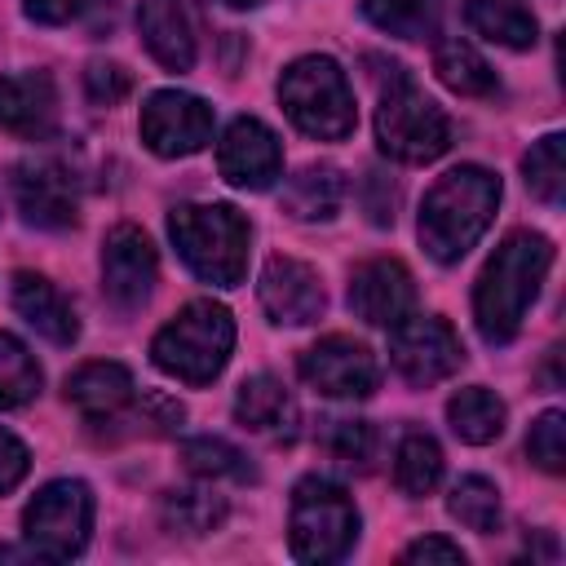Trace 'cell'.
I'll return each instance as SVG.
<instances>
[{"label":"cell","mask_w":566,"mask_h":566,"mask_svg":"<svg viewBox=\"0 0 566 566\" xmlns=\"http://www.w3.org/2000/svg\"><path fill=\"white\" fill-rule=\"evenodd\" d=\"M323 447H327V455L336 464L367 473L371 469V455H376V429L367 420H327Z\"/></svg>","instance_id":"33"},{"label":"cell","mask_w":566,"mask_h":566,"mask_svg":"<svg viewBox=\"0 0 566 566\" xmlns=\"http://www.w3.org/2000/svg\"><path fill=\"white\" fill-rule=\"evenodd\" d=\"M522 177L539 203H562V195H566V137L562 133L539 137L522 159Z\"/></svg>","instance_id":"31"},{"label":"cell","mask_w":566,"mask_h":566,"mask_svg":"<svg viewBox=\"0 0 566 566\" xmlns=\"http://www.w3.org/2000/svg\"><path fill=\"white\" fill-rule=\"evenodd\" d=\"M433 71H438V80H442L451 93H460V97H486V93H495V71H491V62H486L469 40H460V35L438 40V49H433Z\"/></svg>","instance_id":"24"},{"label":"cell","mask_w":566,"mask_h":566,"mask_svg":"<svg viewBox=\"0 0 566 566\" xmlns=\"http://www.w3.org/2000/svg\"><path fill=\"white\" fill-rule=\"evenodd\" d=\"M394 478L407 495H429L442 482V447L420 429L402 433L398 455H394Z\"/></svg>","instance_id":"29"},{"label":"cell","mask_w":566,"mask_h":566,"mask_svg":"<svg viewBox=\"0 0 566 566\" xmlns=\"http://www.w3.org/2000/svg\"><path fill=\"white\" fill-rule=\"evenodd\" d=\"M447 420H451V433L469 447H486L504 433V402L482 389V385H469L460 394H451L447 402Z\"/></svg>","instance_id":"25"},{"label":"cell","mask_w":566,"mask_h":566,"mask_svg":"<svg viewBox=\"0 0 566 566\" xmlns=\"http://www.w3.org/2000/svg\"><path fill=\"white\" fill-rule=\"evenodd\" d=\"M226 4H230V9H256L261 0H226Z\"/></svg>","instance_id":"40"},{"label":"cell","mask_w":566,"mask_h":566,"mask_svg":"<svg viewBox=\"0 0 566 566\" xmlns=\"http://www.w3.org/2000/svg\"><path fill=\"white\" fill-rule=\"evenodd\" d=\"M128 88H133V75L119 66V62H88V71H84V93H88V102H97V106H115V102H124L128 97Z\"/></svg>","instance_id":"35"},{"label":"cell","mask_w":566,"mask_h":566,"mask_svg":"<svg viewBox=\"0 0 566 566\" xmlns=\"http://www.w3.org/2000/svg\"><path fill=\"white\" fill-rule=\"evenodd\" d=\"M217 168L230 186L239 190H265L279 168H283V146L279 137L252 119V115H239L230 119V128L221 133V146H217Z\"/></svg>","instance_id":"13"},{"label":"cell","mask_w":566,"mask_h":566,"mask_svg":"<svg viewBox=\"0 0 566 566\" xmlns=\"http://www.w3.org/2000/svg\"><path fill=\"white\" fill-rule=\"evenodd\" d=\"M168 234L177 256L203 283L234 287L248 274V217L230 203H181L168 212Z\"/></svg>","instance_id":"3"},{"label":"cell","mask_w":566,"mask_h":566,"mask_svg":"<svg viewBox=\"0 0 566 566\" xmlns=\"http://www.w3.org/2000/svg\"><path fill=\"white\" fill-rule=\"evenodd\" d=\"M402 562H438V566H464V553H460V544L429 535V539H416V544H407V548H402Z\"/></svg>","instance_id":"38"},{"label":"cell","mask_w":566,"mask_h":566,"mask_svg":"<svg viewBox=\"0 0 566 566\" xmlns=\"http://www.w3.org/2000/svg\"><path fill=\"white\" fill-rule=\"evenodd\" d=\"M363 203H367L371 226H394V212H398V186H394L385 172H367V181H363Z\"/></svg>","instance_id":"36"},{"label":"cell","mask_w":566,"mask_h":566,"mask_svg":"<svg viewBox=\"0 0 566 566\" xmlns=\"http://www.w3.org/2000/svg\"><path fill=\"white\" fill-rule=\"evenodd\" d=\"M13 199H18V212L27 217V226L71 230L80 221L71 172L62 164H53V159H27V164H18L13 168Z\"/></svg>","instance_id":"14"},{"label":"cell","mask_w":566,"mask_h":566,"mask_svg":"<svg viewBox=\"0 0 566 566\" xmlns=\"http://www.w3.org/2000/svg\"><path fill=\"white\" fill-rule=\"evenodd\" d=\"M57 124V88L44 71L0 75V128L27 142L49 137Z\"/></svg>","instance_id":"17"},{"label":"cell","mask_w":566,"mask_h":566,"mask_svg":"<svg viewBox=\"0 0 566 566\" xmlns=\"http://www.w3.org/2000/svg\"><path fill=\"white\" fill-rule=\"evenodd\" d=\"M279 102L287 111V119L305 133V137H318V142H340L354 133L358 124V111H354V88L340 71L336 57H323V53H310V57H296L283 80H279Z\"/></svg>","instance_id":"5"},{"label":"cell","mask_w":566,"mask_h":566,"mask_svg":"<svg viewBox=\"0 0 566 566\" xmlns=\"http://www.w3.org/2000/svg\"><path fill=\"white\" fill-rule=\"evenodd\" d=\"M464 22L504 49H531L539 40L535 13L522 0H464Z\"/></svg>","instance_id":"23"},{"label":"cell","mask_w":566,"mask_h":566,"mask_svg":"<svg viewBox=\"0 0 566 566\" xmlns=\"http://www.w3.org/2000/svg\"><path fill=\"white\" fill-rule=\"evenodd\" d=\"M27 18L31 22H44V27H62L71 18H80L88 9V0H22Z\"/></svg>","instance_id":"39"},{"label":"cell","mask_w":566,"mask_h":566,"mask_svg":"<svg viewBox=\"0 0 566 566\" xmlns=\"http://www.w3.org/2000/svg\"><path fill=\"white\" fill-rule=\"evenodd\" d=\"M416 305V283H411V270L394 256H376V261H363L354 274H349V310L371 323V327H394L398 318H407Z\"/></svg>","instance_id":"16"},{"label":"cell","mask_w":566,"mask_h":566,"mask_svg":"<svg viewBox=\"0 0 566 566\" xmlns=\"http://www.w3.org/2000/svg\"><path fill=\"white\" fill-rule=\"evenodd\" d=\"M155 274H159V261H155L150 239L137 226H115L102 243V292H106V301L124 314L146 305L150 292H155Z\"/></svg>","instance_id":"12"},{"label":"cell","mask_w":566,"mask_h":566,"mask_svg":"<svg viewBox=\"0 0 566 566\" xmlns=\"http://www.w3.org/2000/svg\"><path fill=\"white\" fill-rule=\"evenodd\" d=\"M292 553L301 562H340L358 539V509L345 486L332 478H301L292 486V513H287Z\"/></svg>","instance_id":"7"},{"label":"cell","mask_w":566,"mask_h":566,"mask_svg":"<svg viewBox=\"0 0 566 566\" xmlns=\"http://www.w3.org/2000/svg\"><path fill=\"white\" fill-rule=\"evenodd\" d=\"M66 402L84 420H111L133 402V371L124 363H84L66 376Z\"/></svg>","instance_id":"20"},{"label":"cell","mask_w":566,"mask_h":566,"mask_svg":"<svg viewBox=\"0 0 566 566\" xmlns=\"http://www.w3.org/2000/svg\"><path fill=\"white\" fill-rule=\"evenodd\" d=\"M181 464H186L195 478H208V482H217V478H230V482H256L252 460H248L234 442L212 438V433H203V438H186V442H181Z\"/></svg>","instance_id":"28"},{"label":"cell","mask_w":566,"mask_h":566,"mask_svg":"<svg viewBox=\"0 0 566 566\" xmlns=\"http://www.w3.org/2000/svg\"><path fill=\"white\" fill-rule=\"evenodd\" d=\"M363 18L398 40H424L442 22V0H363Z\"/></svg>","instance_id":"27"},{"label":"cell","mask_w":566,"mask_h":566,"mask_svg":"<svg viewBox=\"0 0 566 566\" xmlns=\"http://www.w3.org/2000/svg\"><path fill=\"white\" fill-rule=\"evenodd\" d=\"M230 349H234V318L212 296L181 305L150 340L155 367L186 385H208L212 376H221Z\"/></svg>","instance_id":"4"},{"label":"cell","mask_w":566,"mask_h":566,"mask_svg":"<svg viewBox=\"0 0 566 566\" xmlns=\"http://www.w3.org/2000/svg\"><path fill=\"white\" fill-rule=\"evenodd\" d=\"M27 464H31L27 447H22L9 429H0V495H4V491H13V486L27 478Z\"/></svg>","instance_id":"37"},{"label":"cell","mask_w":566,"mask_h":566,"mask_svg":"<svg viewBox=\"0 0 566 566\" xmlns=\"http://www.w3.org/2000/svg\"><path fill=\"white\" fill-rule=\"evenodd\" d=\"M93 531V491L80 478H57L35 491L22 513V539L40 562H71Z\"/></svg>","instance_id":"8"},{"label":"cell","mask_w":566,"mask_h":566,"mask_svg":"<svg viewBox=\"0 0 566 566\" xmlns=\"http://www.w3.org/2000/svg\"><path fill=\"white\" fill-rule=\"evenodd\" d=\"M40 385H44V371H40L35 354L18 336L0 332V411L27 407L40 394Z\"/></svg>","instance_id":"30"},{"label":"cell","mask_w":566,"mask_h":566,"mask_svg":"<svg viewBox=\"0 0 566 566\" xmlns=\"http://www.w3.org/2000/svg\"><path fill=\"white\" fill-rule=\"evenodd\" d=\"M500 203V177L482 164H460L451 172H442L424 203H420V243L433 261L451 265L460 261L491 226Z\"/></svg>","instance_id":"2"},{"label":"cell","mask_w":566,"mask_h":566,"mask_svg":"<svg viewBox=\"0 0 566 566\" xmlns=\"http://www.w3.org/2000/svg\"><path fill=\"white\" fill-rule=\"evenodd\" d=\"M137 31L150 49V57L168 71L195 66V13L190 0H142L137 4Z\"/></svg>","instance_id":"18"},{"label":"cell","mask_w":566,"mask_h":566,"mask_svg":"<svg viewBox=\"0 0 566 566\" xmlns=\"http://www.w3.org/2000/svg\"><path fill=\"white\" fill-rule=\"evenodd\" d=\"M526 455L544 469V473H562L566 469V416L562 411H544L531 433H526Z\"/></svg>","instance_id":"34"},{"label":"cell","mask_w":566,"mask_h":566,"mask_svg":"<svg viewBox=\"0 0 566 566\" xmlns=\"http://www.w3.org/2000/svg\"><path fill=\"white\" fill-rule=\"evenodd\" d=\"M376 142L398 164H429V159H438L451 146V119H447V111L433 97H424V88H416L402 66L380 88Z\"/></svg>","instance_id":"6"},{"label":"cell","mask_w":566,"mask_h":566,"mask_svg":"<svg viewBox=\"0 0 566 566\" xmlns=\"http://www.w3.org/2000/svg\"><path fill=\"white\" fill-rule=\"evenodd\" d=\"M159 513H164L168 531L208 535L226 522V495H217L212 486H177V491H164Z\"/></svg>","instance_id":"26"},{"label":"cell","mask_w":566,"mask_h":566,"mask_svg":"<svg viewBox=\"0 0 566 566\" xmlns=\"http://www.w3.org/2000/svg\"><path fill=\"white\" fill-rule=\"evenodd\" d=\"M553 265V243L535 230H513L491 252L473 287V323L486 345H509L539 296V283Z\"/></svg>","instance_id":"1"},{"label":"cell","mask_w":566,"mask_h":566,"mask_svg":"<svg viewBox=\"0 0 566 566\" xmlns=\"http://www.w3.org/2000/svg\"><path fill=\"white\" fill-rule=\"evenodd\" d=\"M9 301L13 310L53 345H71L80 336V318L71 310V301L44 279V274H31V270H18L13 283H9Z\"/></svg>","instance_id":"19"},{"label":"cell","mask_w":566,"mask_h":566,"mask_svg":"<svg viewBox=\"0 0 566 566\" xmlns=\"http://www.w3.org/2000/svg\"><path fill=\"white\" fill-rule=\"evenodd\" d=\"M447 509H451V517H455L464 531H478V535L500 531V491H495V482H486V478H478V473H469V478H460V482L451 486Z\"/></svg>","instance_id":"32"},{"label":"cell","mask_w":566,"mask_h":566,"mask_svg":"<svg viewBox=\"0 0 566 566\" xmlns=\"http://www.w3.org/2000/svg\"><path fill=\"white\" fill-rule=\"evenodd\" d=\"M261 305L274 323H287V327H305L323 314L327 305V292H323V279L314 265L296 261V256H270L265 270H261Z\"/></svg>","instance_id":"15"},{"label":"cell","mask_w":566,"mask_h":566,"mask_svg":"<svg viewBox=\"0 0 566 566\" xmlns=\"http://www.w3.org/2000/svg\"><path fill=\"white\" fill-rule=\"evenodd\" d=\"M301 380L327 398H367L380 380V367L371 358V349L354 336H323L318 345H310L296 363Z\"/></svg>","instance_id":"11"},{"label":"cell","mask_w":566,"mask_h":566,"mask_svg":"<svg viewBox=\"0 0 566 566\" xmlns=\"http://www.w3.org/2000/svg\"><path fill=\"white\" fill-rule=\"evenodd\" d=\"M389 363L398 367V376L416 389H429L438 380H447L451 371H460L464 363V345L451 332L447 318L438 314H407L394 323L389 336Z\"/></svg>","instance_id":"9"},{"label":"cell","mask_w":566,"mask_h":566,"mask_svg":"<svg viewBox=\"0 0 566 566\" xmlns=\"http://www.w3.org/2000/svg\"><path fill=\"white\" fill-rule=\"evenodd\" d=\"M212 137V106L181 88H159L142 106V142L159 159H181L203 150Z\"/></svg>","instance_id":"10"},{"label":"cell","mask_w":566,"mask_h":566,"mask_svg":"<svg viewBox=\"0 0 566 566\" xmlns=\"http://www.w3.org/2000/svg\"><path fill=\"white\" fill-rule=\"evenodd\" d=\"M234 420L243 429H252V433H279V438H287L292 424H296V402L283 389V380H274V376L261 371V376H248L239 385V394H234Z\"/></svg>","instance_id":"21"},{"label":"cell","mask_w":566,"mask_h":566,"mask_svg":"<svg viewBox=\"0 0 566 566\" xmlns=\"http://www.w3.org/2000/svg\"><path fill=\"white\" fill-rule=\"evenodd\" d=\"M340 199H345V177L332 164H305L283 186V212L296 221H327L336 217Z\"/></svg>","instance_id":"22"}]
</instances>
